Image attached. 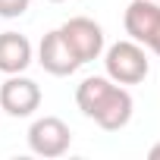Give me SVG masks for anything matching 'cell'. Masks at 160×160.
Segmentation results:
<instances>
[{
  "mask_svg": "<svg viewBox=\"0 0 160 160\" xmlns=\"http://www.w3.org/2000/svg\"><path fill=\"white\" fill-rule=\"evenodd\" d=\"M75 104L88 119H94L104 132H119L129 126L135 113V101L126 85H116L107 75H88L75 88Z\"/></svg>",
  "mask_w": 160,
  "mask_h": 160,
  "instance_id": "6da1fadb",
  "label": "cell"
},
{
  "mask_svg": "<svg viewBox=\"0 0 160 160\" xmlns=\"http://www.w3.org/2000/svg\"><path fill=\"white\" fill-rule=\"evenodd\" d=\"M101 57H104V72H107V78H113L116 85H141L144 78H148V72H151L148 47H141V44L132 41V38L104 47Z\"/></svg>",
  "mask_w": 160,
  "mask_h": 160,
  "instance_id": "7a4b0ae2",
  "label": "cell"
},
{
  "mask_svg": "<svg viewBox=\"0 0 160 160\" xmlns=\"http://www.w3.org/2000/svg\"><path fill=\"white\" fill-rule=\"evenodd\" d=\"M122 25L132 41H138L141 47L160 57V3L157 0H132L126 7Z\"/></svg>",
  "mask_w": 160,
  "mask_h": 160,
  "instance_id": "3957f363",
  "label": "cell"
},
{
  "mask_svg": "<svg viewBox=\"0 0 160 160\" xmlns=\"http://www.w3.org/2000/svg\"><path fill=\"white\" fill-rule=\"evenodd\" d=\"M44 94H41V85L35 78H28L25 72H16V75H7V82L0 85V110L13 119H25L32 116L38 107H41Z\"/></svg>",
  "mask_w": 160,
  "mask_h": 160,
  "instance_id": "277c9868",
  "label": "cell"
},
{
  "mask_svg": "<svg viewBox=\"0 0 160 160\" xmlns=\"http://www.w3.org/2000/svg\"><path fill=\"white\" fill-rule=\"evenodd\" d=\"M60 32H63L66 44L72 47V53L78 57L82 66L91 63V60H101V53H104V47H107L104 28H101L94 19H88V16H72V19H66V22L60 25Z\"/></svg>",
  "mask_w": 160,
  "mask_h": 160,
  "instance_id": "5b68a950",
  "label": "cell"
},
{
  "mask_svg": "<svg viewBox=\"0 0 160 160\" xmlns=\"http://www.w3.org/2000/svg\"><path fill=\"white\" fill-rule=\"evenodd\" d=\"M72 144V129L60 119V116H38L28 126V148L38 157H63Z\"/></svg>",
  "mask_w": 160,
  "mask_h": 160,
  "instance_id": "8992f818",
  "label": "cell"
},
{
  "mask_svg": "<svg viewBox=\"0 0 160 160\" xmlns=\"http://www.w3.org/2000/svg\"><path fill=\"white\" fill-rule=\"evenodd\" d=\"M38 63H41L44 72H50L57 78H66V75L78 72V66H82L78 57L72 53V47L66 44V38H63L60 28H53V32H47L41 38V44H38Z\"/></svg>",
  "mask_w": 160,
  "mask_h": 160,
  "instance_id": "52a82bcc",
  "label": "cell"
},
{
  "mask_svg": "<svg viewBox=\"0 0 160 160\" xmlns=\"http://www.w3.org/2000/svg\"><path fill=\"white\" fill-rule=\"evenodd\" d=\"M35 63V47L19 32H0V72L16 75Z\"/></svg>",
  "mask_w": 160,
  "mask_h": 160,
  "instance_id": "ba28073f",
  "label": "cell"
},
{
  "mask_svg": "<svg viewBox=\"0 0 160 160\" xmlns=\"http://www.w3.org/2000/svg\"><path fill=\"white\" fill-rule=\"evenodd\" d=\"M32 7V0H0V19H19Z\"/></svg>",
  "mask_w": 160,
  "mask_h": 160,
  "instance_id": "9c48e42d",
  "label": "cell"
},
{
  "mask_svg": "<svg viewBox=\"0 0 160 160\" xmlns=\"http://www.w3.org/2000/svg\"><path fill=\"white\" fill-rule=\"evenodd\" d=\"M148 157H151V160H160V141H157V144H151V151H148Z\"/></svg>",
  "mask_w": 160,
  "mask_h": 160,
  "instance_id": "30bf717a",
  "label": "cell"
},
{
  "mask_svg": "<svg viewBox=\"0 0 160 160\" xmlns=\"http://www.w3.org/2000/svg\"><path fill=\"white\" fill-rule=\"evenodd\" d=\"M47 3H66V0H47Z\"/></svg>",
  "mask_w": 160,
  "mask_h": 160,
  "instance_id": "8fae6325",
  "label": "cell"
},
{
  "mask_svg": "<svg viewBox=\"0 0 160 160\" xmlns=\"http://www.w3.org/2000/svg\"><path fill=\"white\" fill-rule=\"evenodd\" d=\"M157 3H160V0H157Z\"/></svg>",
  "mask_w": 160,
  "mask_h": 160,
  "instance_id": "7c38bea8",
  "label": "cell"
}]
</instances>
